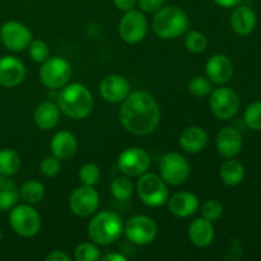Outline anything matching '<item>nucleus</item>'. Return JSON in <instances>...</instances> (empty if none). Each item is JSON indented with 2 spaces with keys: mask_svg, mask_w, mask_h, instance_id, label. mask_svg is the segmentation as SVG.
Wrapping results in <instances>:
<instances>
[{
  "mask_svg": "<svg viewBox=\"0 0 261 261\" xmlns=\"http://www.w3.org/2000/svg\"><path fill=\"white\" fill-rule=\"evenodd\" d=\"M137 191L140 200L150 208H158L167 203L170 198L167 184L161 176L155 173H148L139 176L137 184Z\"/></svg>",
  "mask_w": 261,
  "mask_h": 261,
  "instance_id": "39448f33",
  "label": "nucleus"
},
{
  "mask_svg": "<svg viewBox=\"0 0 261 261\" xmlns=\"http://www.w3.org/2000/svg\"><path fill=\"white\" fill-rule=\"evenodd\" d=\"M99 206V194L93 186L82 185L74 189L69 198V208L81 218H87L97 212Z\"/></svg>",
  "mask_w": 261,
  "mask_h": 261,
  "instance_id": "ddd939ff",
  "label": "nucleus"
},
{
  "mask_svg": "<svg viewBox=\"0 0 261 261\" xmlns=\"http://www.w3.org/2000/svg\"><path fill=\"white\" fill-rule=\"evenodd\" d=\"M190 163L177 152H170L162 155L160 161L161 177L171 186H178L190 176Z\"/></svg>",
  "mask_w": 261,
  "mask_h": 261,
  "instance_id": "6e6552de",
  "label": "nucleus"
},
{
  "mask_svg": "<svg viewBox=\"0 0 261 261\" xmlns=\"http://www.w3.org/2000/svg\"><path fill=\"white\" fill-rule=\"evenodd\" d=\"M217 150L223 158H234L240 154L244 145L242 135L236 127L226 126L218 133L216 139Z\"/></svg>",
  "mask_w": 261,
  "mask_h": 261,
  "instance_id": "a211bd4d",
  "label": "nucleus"
},
{
  "mask_svg": "<svg viewBox=\"0 0 261 261\" xmlns=\"http://www.w3.org/2000/svg\"><path fill=\"white\" fill-rule=\"evenodd\" d=\"M20 157L14 149L4 148L0 150V175L10 176L15 175L20 168Z\"/></svg>",
  "mask_w": 261,
  "mask_h": 261,
  "instance_id": "bb28decb",
  "label": "nucleus"
},
{
  "mask_svg": "<svg viewBox=\"0 0 261 261\" xmlns=\"http://www.w3.org/2000/svg\"><path fill=\"white\" fill-rule=\"evenodd\" d=\"M211 110L219 120H231L239 114L240 97L236 91L228 87H219L211 93Z\"/></svg>",
  "mask_w": 261,
  "mask_h": 261,
  "instance_id": "1a4fd4ad",
  "label": "nucleus"
},
{
  "mask_svg": "<svg viewBox=\"0 0 261 261\" xmlns=\"http://www.w3.org/2000/svg\"><path fill=\"white\" fill-rule=\"evenodd\" d=\"M161 110L154 97L148 92H130L122 101L120 121L129 133L139 137L149 135L157 129Z\"/></svg>",
  "mask_w": 261,
  "mask_h": 261,
  "instance_id": "f257e3e1",
  "label": "nucleus"
},
{
  "mask_svg": "<svg viewBox=\"0 0 261 261\" xmlns=\"http://www.w3.org/2000/svg\"><path fill=\"white\" fill-rule=\"evenodd\" d=\"M212 82L206 76L196 75L189 82V92L195 97H206L212 93Z\"/></svg>",
  "mask_w": 261,
  "mask_h": 261,
  "instance_id": "473e14b6",
  "label": "nucleus"
},
{
  "mask_svg": "<svg viewBox=\"0 0 261 261\" xmlns=\"http://www.w3.org/2000/svg\"><path fill=\"white\" fill-rule=\"evenodd\" d=\"M208 133L200 126H189L181 133L180 135V147L185 152L195 154L205 149L208 144Z\"/></svg>",
  "mask_w": 261,
  "mask_h": 261,
  "instance_id": "4be33fe9",
  "label": "nucleus"
},
{
  "mask_svg": "<svg viewBox=\"0 0 261 261\" xmlns=\"http://www.w3.org/2000/svg\"><path fill=\"white\" fill-rule=\"evenodd\" d=\"M74 257L76 261H97L101 259V251L94 242L93 244L84 242L75 247Z\"/></svg>",
  "mask_w": 261,
  "mask_h": 261,
  "instance_id": "2f4dec72",
  "label": "nucleus"
},
{
  "mask_svg": "<svg viewBox=\"0 0 261 261\" xmlns=\"http://www.w3.org/2000/svg\"><path fill=\"white\" fill-rule=\"evenodd\" d=\"M60 119V110L58 105L51 101L42 102L37 106L33 114L35 124L42 130H50L56 126Z\"/></svg>",
  "mask_w": 261,
  "mask_h": 261,
  "instance_id": "b1692460",
  "label": "nucleus"
},
{
  "mask_svg": "<svg viewBox=\"0 0 261 261\" xmlns=\"http://www.w3.org/2000/svg\"><path fill=\"white\" fill-rule=\"evenodd\" d=\"M153 32L161 40H173L188 31L189 17L177 5L162 7L152 20Z\"/></svg>",
  "mask_w": 261,
  "mask_h": 261,
  "instance_id": "7ed1b4c3",
  "label": "nucleus"
},
{
  "mask_svg": "<svg viewBox=\"0 0 261 261\" xmlns=\"http://www.w3.org/2000/svg\"><path fill=\"white\" fill-rule=\"evenodd\" d=\"M25 78V66L15 56H4L0 59V86L14 88Z\"/></svg>",
  "mask_w": 261,
  "mask_h": 261,
  "instance_id": "f3484780",
  "label": "nucleus"
},
{
  "mask_svg": "<svg viewBox=\"0 0 261 261\" xmlns=\"http://www.w3.org/2000/svg\"><path fill=\"white\" fill-rule=\"evenodd\" d=\"M71 66L61 56H51L42 63L40 68V81L46 88L59 89L69 83Z\"/></svg>",
  "mask_w": 261,
  "mask_h": 261,
  "instance_id": "0eeeda50",
  "label": "nucleus"
},
{
  "mask_svg": "<svg viewBox=\"0 0 261 261\" xmlns=\"http://www.w3.org/2000/svg\"><path fill=\"white\" fill-rule=\"evenodd\" d=\"M171 213L180 218H188L194 216L199 209V199L190 191H180L173 194L167 200Z\"/></svg>",
  "mask_w": 261,
  "mask_h": 261,
  "instance_id": "6ab92c4d",
  "label": "nucleus"
},
{
  "mask_svg": "<svg viewBox=\"0 0 261 261\" xmlns=\"http://www.w3.org/2000/svg\"><path fill=\"white\" fill-rule=\"evenodd\" d=\"M124 223L121 217L115 212H99L89 221L88 236L99 246L114 244L121 237Z\"/></svg>",
  "mask_w": 261,
  "mask_h": 261,
  "instance_id": "20e7f679",
  "label": "nucleus"
},
{
  "mask_svg": "<svg viewBox=\"0 0 261 261\" xmlns=\"http://www.w3.org/2000/svg\"><path fill=\"white\" fill-rule=\"evenodd\" d=\"M133 191H134V185L127 176L116 177L111 182V193L117 200H127L133 195Z\"/></svg>",
  "mask_w": 261,
  "mask_h": 261,
  "instance_id": "c85d7f7f",
  "label": "nucleus"
},
{
  "mask_svg": "<svg viewBox=\"0 0 261 261\" xmlns=\"http://www.w3.org/2000/svg\"><path fill=\"white\" fill-rule=\"evenodd\" d=\"M0 40L8 50L19 53L28 47L33 38L27 25L17 20H9L0 28Z\"/></svg>",
  "mask_w": 261,
  "mask_h": 261,
  "instance_id": "4468645a",
  "label": "nucleus"
},
{
  "mask_svg": "<svg viewBox=\"0 0 261 261\" xmlns=\"http://www.w3.org/2000/svg\"><path fill=\"white\" fill-rule=\"evenodd\" d=\"M205 73L206 78L212 83L223 86L227 82L231 81L233 75V64L231 59L224 54H216L206 61Z\"/></svg>",
  "mask_w": 261,
  "mask_h": 261,
  "instance_id": "dca6fc26",
  "label": "nucleus"
},
{
  "mask_svg": "<svg viewBox=\"0 0 261 261\" xmlns=\"http://www.w3.org/2000/svg\"><path fill=\"white\" fill-rule=\"evenodd\" d=\"M112 2H114L115 7L121 12H129L137 4V0H112Z\"/></svg>",
  "mask_w": 261,
  "mask_h": 261,
  "instance_id": "58836bf2",
  "label": "nucleus"
},
{
  "mask_svg": "<svg viewBox=\"0 0 261 261\" xmlns=\"http://www.w3.org/2000/svg\"><path fill=\"white\" fill-rule=\"evenodd\" d=\"M148 32V22L145 15L138 10L125 12L119 23V33L122 41L130 45H135L144 40Z\"/></svg>",
  "mask_w": 261,
  "mask_h": 261,
  "instance_id": "f8f14e48",
  "label": "nucleus"
},
{
  "mask_svg": "<svg viewBox=\"0 0 261 261\" xmlns=\"http://www.w3.org/2000/svg\"><path fill=\"white\" fill-rule=\"evenodd\" d=\"M50 149L53 155H55L58 160H70L75 155L76 149H78V140L73 133L61 130L51 138Z\"/></svg>",
  "mask_w": 261,
  "mask_h": 261,
  "instance_id": "aec40b11",
  "label": "nucleus"
},
{
  "mask_svg": "<svg viewBox=\"0 0 261 261\" xmlns=\"http://www.w3.org/2000/svg\"><path fill=\"white\" fill-rule=\"evenodd\" d=\"M58 106L61 112L74 120L89 116L93 110L94 99L91 91L84 84H66L58 94Z\"/></svg>",
  "mask_w": 261,
  "mask_h": 261,
  "instance_id": "f03ea898",
  "label": "nucleus"
},
{
  "mask_svg": "<svg viewBox=\"0 0 261 261\" xmlns=\"http://www.w3.org/2000/svg\"><path fill=\"white\" fill-rule=\"evenodd\" d=\"M217 5L223 8H232V7H237L242 3V0H214Z\"/></svg>",
  "mask_w": 261,
  "mask_h": 261,
  "instance_id": "79ce46f5",
  "label": "nucleus"
},
{
  "mask_svg": "<svg viewBox=\"0 0 261 261\" xmlns=\"http://www.w3.org/2000/svg\"><path fill=\"white\" fill-rule=\"evenodd\" d=\"M127 240L138 246L152 244L157 237V224L147 216H134L124 224Z\"/></svg>",
  "mask_w": 261,
  "mask_h": 261,
  "instance_id": "9d476101",
  "label": "nucleus"
},
{
  "mask_svg": "<svg viewBox=\"0 0 261 261\" xmlns=\"http://www.w3.org/2000/svg\"><path fill=\"white\" fill-rule=\"evenodd\" d=\"M201 216L211 222L218 221L223 216V205L221 204V201L216 200V199L206 200L201 205Z\"/></svg>",
  "mask_w": 261,
  "mask_h": 261,
  "instance_id": "c9c22d12",
  "label": "nucleus"
},
{
  "mask_svg": "<svg viewBox=\"0 0 261 261\" xmlns=\"http://www.w3.org/2000/svg\"><path fill=\"white\" fill-rule=\"evenodd\" d=\"M244 121L249 129L261 132V101L252 102L246 107L244 114Z\"/></svg>",
  "mask_w": 261,
  "mask_h": 261,
  "instance_id": "7c9ffc66",
  "label": "nucleus"
},
{
  "mask_svg": "<svg viewBox=\"0 0 261 261\" xmlns=\"http://www.w3.org/2000/svg\"><path fill=\"white\" fill-rule=\"evenodd\" d=\"M43 196H45V188L42 184L36 180L27 181L19 189V198L31 205L40 203Z\"/></svg>",
  "mask_w": 261,
  "mask_h": 261,
  "instance_id": "cd10ccee",
  "label": "nucleus"
},
{
  "mask_svg": "<svg viewBox=\"0 0 261 261\" xmlns=\"http://www.w3.org/2000/svg\"><path fill=\"white\" fill-rule=\"evenodd\" d=\"M99 93L105 101L119 103L129 96L130 83L125 76L119 74H110L102 79L99 84Z\"/></svg>",
  "mask_w": 261,
  "mask_h": 261,
  "instance_id": "2eb2a0df",
  "label": "nucleus"
},
{
  "mask_svg": "<svg viewBox=\"0 0 261 261\" xmlns=\"http://www.w3.org/2000/svg\"><path fill=\"white\" fill-rule=\"evenodd\" d=\"M103 261H126V257L120 252H107L106 255L101 256Z\"/></svg>",
  "mask_w": 261,
  "mask_h": 261,
  "instance_id": "a19ab883",
  "label": "nucleus"
},
{
  "mask_svg": "<svg viewBox=\"0 0 261 261\" xmlns=\"http://www.w3.org/2000/svg\"><path fill=\"white\" fill-rule=\"evenodd\" d=\"M206 46H208V38L204 33L195 30L188 32L185 37V47L188 48V51L193 54H200L205 51Z\"/></svg>",
  "mask_w": 261,
  "mask_h": 261,
  "instance_id": "c756f323",
  "label": "nucleus"
},
{
  "mask_svg": "<svg viewBox=\"0 0 261 261\" xmlns=\"http://www.w3.org/2000/svg\"><path fill=\"white\" fill-rule=\"evenodd\" d=\"M9 224L18 236L30 239L40 231L41 217L31 204H15L10 211Z\"/></svg>",
  "mask_w": 261,
  "mask_h": 261,
  "instance_id": "423d86ee",
  "label": "nucleus"
},
{
  "mask_svg": "<svg viewBox=\"0 0 261 261\" xmlns=\"http://www.w3.org/2000/svg\"><path fill=\"white\" fill-rule=\"evenodd\" d=\"M78 176L83 185L94 186L99 181L101 172H99V168L96 163H86L81 167Z\"/></svg>",
  "mask_w": 261,
  "mask_h": 261,
  "instance_id": "f704fd0d",
  "label": "nucleus"
},
{
  "mask_svg": "<svg viewBox=\"0 0 261 261\" xmlns=\"http://www.w3.org/2000/svg\"><path fill=\"white\" fill-rule=\"evenodd\" d=\"M19 190L17 185L7 176L0 175V212L9 211L17 204Z\"/></svg>",
  "mask_w": 261,
  "mask_h": 261,
  "instance_id": "a878e982",
  "label": "nucleus"
},
{
  "mask_svg": "<svg viewBox=\"0 0 261 261\" xmlns=\"http://www.w3.org/2000/svg\"><path fill=\"white\" fill-rule=\"evenodd\" d=\"M189 239L196 247H206L214 240V227L204 217L194 219L189 226Z\"/></svg>",
  "mask_w": 261,
  "mask_h": 261,
  "instance_id": "5701e85b",
  "label": "nucleus"
},
{
  "mask_svg": "<svg viewBox=\"0 0 261 261\" xmlns=\"http://www.w3.org/2000/svg\"><path fill=\"white\" fill-rule=\"evenodd\" d=\"M28 53H30L31 59L36 63L42 64L43 61L50 58V47L45 41L40 40V38L31 41V43L28 45Z\"/></svg>",
  "mask_w": 261,
  "mask_h": 261,
  "instance_id": "72a5a7b5",
  "label": "nucleus"
},
{
  "mask_svg": "<svg viewBox=\"0 0 261 261\" xmlns=\"http://www.w3.org/2000/svg\"><path fill=\"white\" fill-rule=\"evenodd\" d=\"M229 23L234 33L240 36H247L255 30L256 13L249 5H237L232 12Z\"/></svg>",
  "mask_w": 261,
  "mask_h": 261,
  "instance_id": "412c9836",
  "label": "nucleus"
},
{
  "mask_svg": "<svg viewBox=\"0 0 261 261\" xmlns=\"http://www.w3.org/2000/svg\"><path fill=\"white\" fill-rule=\"evenodd\" d=\"M140 9L147 13H155L165 4V0H137Z\"/></svg>",
  "mask_w": 261,
  "mask_h": 261,
  "instance_id": "4c0bfd02",
  "label": "nucleus"
},
{
  "mask_svg": "<svg viewBox=\"0 0 261 261\" xmlns=\"http://www.w3.org/2000/svg\"><path fill=\"white\" fill-rule=\"evenodd\" d=\"M117 166L127 177H139L149 170L150 157L142 148H126L120 153L117 158Z\"/></svg>",
  "mask_w": 261,
  "mask_h": 261,
  "instance_id": "9b49d317",
  "label": "nucleus"
},
{
  "mask_svg": "<svg viewBox=\"0 0 261 261\" xmlns=\"http://www.w3.org/2000/svg\"><path fill=\"white\" fill-rule=\"evenodd\" d=\"M219 177L222 182L227 186H237L244 181L245 178V167L241 162L228 158L222 163L219 168Z\"/></svg>",
  "mask_w": 261,
  "mask_h": 261,
  "instance_id": "393cba45",
  "label": "nucleus"
},
{
  "mask_svg": "<svg viewBox=\"0 0 261 261\" xmlns=\"http://www.w3.org/2000/svg\"><path fill=\"white\" fill-rule=\"evenodd\" d=\"M41 173L46 177H55L61 170L60 160L55 157V155H50V157H45L40 163Z\"/></svg>",
  "mask_w": 261,
  "mask_h": 261,
  "instance_id": "e433bc0d",
  "label": "nucleus"
},
{
  "mask_svg": "<svg viewBox=\"0 0 261 261\" xmlns=\"http://www.w3.org/2000/svg\"><path fill=\"white\" fill-rule=\"evenodd\" d=\"M46 261H70V256L64 251H53L45 257Z\"/></svg>",
  "mask_w": 261,
  "mask_h": 261,
  "instance_id": "ea45409f",
  "label": "nucleus"
}]
</instances>
